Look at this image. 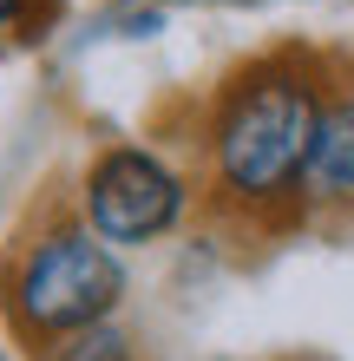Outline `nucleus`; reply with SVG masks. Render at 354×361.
<instances>
[{
  "label": "nucleus",
  "instance_id": "1",
  "mask_svg": "<svg viewBox=\"0 0 354 361\" xmlns=\"http://www.w3.org/2000/svg\"><path fill=\"white\" fill-rule=\"evenodd\" d=\"M322 59L296 47L256 53L217 86L203 112V164H210L217 204L243 210L256 224H276L282 210H302V171H308V138L328 105Z\"/></svg>",
  "mask_w": 354,
  "mask_h": 361
},
{
  "label": "nucleus",
  "instance_id": "2",
  "mask_svg": "<svg viewBox=\"0 0 354 361\" xmlns=\"http://www.w3.org/2000/svg\"><path fill=\"white\" fill-rule=\"evenodd\" d=\"M132 295V269L112 243H99L79 210L46 204L0 250V322L13 348H53L59 335L112 322Z\"/></svg>",
  "mask_w": 354,
  "mask_h": 361
},
{
  "label": "nucleus",
  "instance_id": "3",
  "mask_svg": "<svg viewBox=\"0 0 354 361\" xmlns=\"http://www.w3.org/2000/svg\"><path fill=\"white\" fill-rule=\"evenodd\" d=\"M72 210H79V224H86L99 243L118 250V257L125 250H151L191 217V178H184V164H171L164 152H151V145L112 138V145H99L86 158Z\"/></svg>",
  "mask_w": 354,
  "mask_h": 361
},
{
  "label": "nucleus",
  "instance_id": "4",
  "mask_svg": "<svg viewBox=\"0 0 354 361\" xmlns=\"http://www.w3.org/2000/svg\"><path fill=\"white\" fill-rule=\"evenodd\" d=\"M308 210H354V86H335L308 138V171H302Z\"/></svg>",
  "mask_w": 354,
  "mask_h": 361
},
{
  "label": "nucleus",
  "instance_id": "5",
  "mask_svg": "<svg viewBox=\"0 0 354 361\" xmlns=\"http://www.w3.org/2000/svg\"><path fill=\"white\" fill-rule=\"evenodd\" d=\"M33 361H138V342H132V329L112 315V322H92L79 335H59V342L39 348Z\"/></svg>",
  "mask_w": 354,
  "mask_h": 361
},
{
  "label": "nucleus",
  "instance_id": "6",
  "mask_svg": "<svg viewBox=\"0 0 354 361\" xmlns=\"http://www.w3.org/2000/svg\"><path fill=\"white\" fill-rule=\"evenodd\" d=\"M59 13H66V0H13V33H7V39L39 47V39L59 27Z\"/></svg>",
  "mask_w": 354,
  "mask_h": 361
},
{
  "label": "nucleus",
  "instance_id": "7",
  "mask_svg": "<svg viewBox=\"0 0 354 361\" xmlns=\"http://www.w3.org/2000/svg\"><path fill=\"white\" fill-rule=\"evenodd\" d=\"M112 7H263V0H112Z\"/></svg>",
  "mask_w": 354,
  "mask_h": 361
},
{
  "label": "nucleus",
  "instance_id": "8",
  "mask_svg": "<svg viewBox=\"0 0 354 361\" xmlns=\"http://www.w3.org/2000/svg\"><path fill=\"white\" fill-rule=\"evenodd\" d=\"M13 33V0H0V39Z\"/></svg>",
  "mask_w": 354,
  "mask_h": 361
},
{
  "label": "nucleus",
  "instance_id": "9",
  "mask_svg": "<svg viewBox=\"0 0 354 361\" xmlns=\"http://www.w3.org/2000/svg\"><path fill=\"white\" fill-rule=\"evenodd\" d=\"M0 361H13V355H7V348H0Z\"/></svg>",
  "mask_w": 354,
  "mask_h": 361
}]
</instances>
